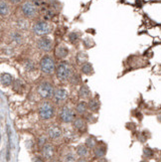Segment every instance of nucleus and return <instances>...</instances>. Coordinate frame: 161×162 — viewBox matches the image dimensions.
<instances>
[{"label": "nucleus", "mask_w": 161, "mask_h": 162, "mask_svg": "<svg viewBox=\"0 0 161 162\" xmlns=\"http://www.w3.org/2000/svg\"><path fill=\"white\" fill-rule=\"evenodd\" d=\"M23 67L26 72H29V73H31V72H34L36 70V64L35 62L33 61V60H26V61L23 63Z\"/></svg>", "instance_id": "obj_24"}, {"label": "nucleus", "mask_w": 161, "mask_h": 162, "mask_svg": "<svg viewBox=\"0 0 161 162\" xmlns=\"http://www.w3.org/2000/svg\"><path fill=\"white\" fill-rule=\"evenodd\" d=\"M39 68L41 73L46 76H51L54 73H56V69H57V65H56L55 59L50 55H44L41 58L39 62Z\"/></svg>", "instance_id": "obj_1"}, {"label": "nucleus", "mask_w": 161, "mask_h": 162, "mask_svg": "<svg viewBox=\"0 0 161 162\" xmlns=\"http://www.w3.org/2000/svg\"><path fill=\"white\" fill-rule=\"evenodd\" d=\"M89 62V55L87 52L80 51L76 55V63L78 65H83V64Z\"/></svg>", "instance_id": "obj_18"}, {"label": "nucleus", "mask_w": 161, "mask_h": 162, "mask_svg": "<svg viewBox=\"0 0 161 162\" xmlns=\"http://www.w3.org/2000/svg\"><path fill=\"white\" fill-rule=\"evenodd\" d=\"M140 162H147L146 160H142V161H140Z\"/></svg>", "instance_id": "obj_39"}, {"label": "nucleus", "mask_w": 161, "mask_h": 162, "mask_svg": "<svg viewBox=\"0 0 161 162\" xmlns=\"http://www.w3.org/2000/svg\"><path fill=\"white\" fill-rule=\"evenodd\" d=\"M32 162H44V160H43V158H41L40 156H35L32 159Z\"/></svg>", "instance_id": "obj_34"}, {"label": "nucleus", "mask_w": 161, "mask_h": 162, "mask_svg": "<svg viewBox=\"0 0 161 162\" xmlns=\"http://www.w3.org/2000/svg\"><path fill=\"white\" fill-rule=\"evenodd\" d=\"M69 97V92L65 88H58L55 90L53 99L56 104H62Z\"/></svg>", "instance_id": "obj_9"}, {"label": "nucleus", "mask_w": 161, "mask_h": 162, "mask_svg": "<svg viewBox=\"0 0 161 162\" xmlns=\"http://www.w3.org/2000/svg\"><path fill=\"white\" fill-rule=\"evenodd\" d=\"M9 37H10L11 42L14 45H17V46H20V45H22L24 42L23 35H22V33L19 31H12L10 33Z\"/></svg>", "instance_id": "obj_13"}, {"label": "nucleus", "mask_w": 161, "mask_h": 162, "mask_svg": "<svg viewBox=\"0 0 161 162\" xmlns=\"http://www.w3.org/2000/svg\"><path fill=\"white\" fill-rule=\"evenodd\" d=\"M98 162H107V160L106 159V158H100V159H99V161Z\"/></svg>", "instance_id": "obj_37"}, {"label": "nucleus", "mask_w": 161, "mask_h": 162, "mask_svg": "<svg viewBox=\"0 0 161 162\" xmlns=\"http://www.w3.org/2000/svg\"><path fill=\"white\" fill-rule=\"evenodd\" d=\"M69 54H70L69 48L65 46V45L60 44L55 48V57L59 60H65L69 56Z\"/></svg>", "instance_id": "obj_10"}, {"label": "nucleus", "mask_w": 161, "mask_h": 162, "mask_svg": "<svg viewBox=\"0 0 161 162\" xmlns=\"http://www.w3.org/2000/svg\"><path fill=\"white\" fill-rule=\"evenodd\" d=\"M70 84L72 86H77L81 83V76L79 74H76V73H73L72 77L70 78Z\"/></svg>", "instance_id": "obj_29"}, {"label": "nucleus", "mask_w": 161, "mask_h": 162, "mask_svg": "<svg viewBox=\"0 0 161 162\" xmlns=\"http://www.w3.org/2000/svg\"><path fill=\"white\" fill-rule=\"evenodd\" d=\"M37 7L34 2L30 1H25L23 4L21 5V12L23 14V16L27 19H33L36 17L37 15Z\"/></svg>", "instance_id": "obj_6"}, {"label": "nucleus", "mask_w": 161, "mask_h": 162, "mask_svg": "<svg viewBox=\"0 0 161 162\" xmlns=\"http://www.w3.org/2000/svg\"><path fill=\"white\" fill-rule=\"evenodd\" d=\"M80 38H81V34L77 32V31H73V32H71L69 33V35H68V40H69V42L70 43H72V44H76L78 43L79 41H80Z\"/></svg>", "instance_id": "obj_26"}, {"label": "nucleus", "mask_w": 161, "mask_h": 162, "mask_svg": "<svg viewBox=\"0 0 161 162\" xmlns=\"http://www.w3.org/2000/svg\"><path fill=\"white\" fill-rule=\"evenodd\" d=\"M63 135V130L59 125H51L49 129H48V136L53 140H57V139L61 138Z\"/></svg>", "instance_id": "obj_11"}, {"label": "nucleus", "mask_w": 161, "mask_h": 162, "mask_svg": "<svg viewBox=\"0 0 161 162\" xmlns=\"http://www.w3.org/2000/svg\"><path fill=\"white\" fill-rule=\"evenodd\" d=\"M60 120L64 123H71L73 122L76 116H75V111L68 105H65L61 108L59 114Z\"/></svg>", "instance_id": "obj_8"}, {"label": "nucleus", "mask_w": 161, "mask_h": 162, "mask_svg": "<svg viewBox=\"0 0 161 162\" xmlns=\"http://www.w3.org/2000/svg\"><path fill=\"white\" fill-rule=\"evenodd\" d=\"M89 110L88 107V104L86 103L85 100H81L80 103H78L76 105V112L78 114H87V111Z\"/></svg>", "instance_id": "obj_22"}, {"label": "nucleus", "mask_w": 161, "mask_h": 162, "mask_svg": "<svg viewBox=\"0 0 161 162\" xmlns=\"http://www.w3.org/2000/svg\"><path fill=\"white\" fill-rule=\"evenodd\" d=\"M17 28L19 30H22V31H26L29 28V22L27 20V18H22V19H18L17 20Z\"/></svg>", "instance_id": "obj_25"}, {"label": "nucleus", "mask_w": 161, "mask_h": 162, "mask_svg": "<svg viewBox=\"0 0 161 162\" xmlns=\"http://www.w3.org/2000/svg\"><path fill=\"white\" fill-rule=\"evenodd\" d=\"M72 123L74 129L78 131H80V132H84V131L87 130V123H86V120L84 118H76Z\"/></svg>", "instance_id": "obj_14"}, {"label": "nucleus", "mask_w": 161, "mask_h": 162, "mask_svg": "<svg viewBox=\"0 0 161 162\" xmlns=\"http://www.w3.org/2000/svg\"><path fill=\"white\" fill-rule=\"evenodd\" d=\"M77 162H89V161L86 159V158H84V157H80V159H78Z\"/></svg>", "instance_id": "obj_36"}, {"label": "nucleus", "mask_w": 161, "mask_h": 162, "mask_svg": "<svg viewBox=\"0 0 161 162\" xmlns=\"http://www.w3.org/2000/svg\"><path fill=\"white\" fill-rule=\"evenodd\" d=\"M85 144L87 145V147L89 149H95L98 145V141H96V138L93 136H89L87 139H86Z\"/></svg>", "instance_id": "obj_27"}, {"label": "nucleus", "mask_w": 161, "mask_h": 162, "mask_svg": "<svg viewBox=\"0 0 161 162\" xmlns=\"http://www.w3.org/2000/svg\"><path fill=\"white\" fill-rule=\"evenodd\" d=\"M36 47L39 51L43 53H49L53 49V40L49 36H43L37 40Z\"/></svg>", "instance_id": "obj_7"}, {"label": "nucleus", "mask_w": 161, "mask_h": 162, "mask_svg": "<svg viewBox=\"0 0 161 162\" xmlns=\"http://www.w3.org/2000/svg\"><path fill=\"white\" fill-rule=\"evenodd\" d=\"M83 45L86 49H91L95 46V42H93V40L92 38H89V37H86V38L83 39Z\"/></svg>", "instance_id": "obj_30"}, {"label": "nucleus", "mask_w": 161, "mask_h": 162, "mask_svg": "<svg viewBox=\"0 0 161 162\" xmlns=\"http://www.w3.org/2000/svg\"><path fill=\"white\" fill-rule=\"evenodd\" d=\"M93 154H95V157L100 159V158H103L107 154V146L106 145H96V147L93 150Z\"/></svg>", "instance_id": "obj_19"}, {"label": "nucleus", "mask_w": 161, "mask_h": 162, "mask_svg": "<svg viewBox=\"0 0 161 162\" xmlns=\"http://www.w3.org/2000/svg\"><path fill=\"white\" fill-rule=\"evenodd\" d=\"M76 153L79 157H84L86 158L89 154V148L86 144H80L76 147Z\"/></svg>", "instance_id": "obj_23"}, {"label": "nucleus", "mask_w": 161, "mask_h": 162, "mask_svg": "<svg viewBox=\"0 0 161 162\" xmlns=\"http://www.w3.org/2000/svg\"><path fill=\"white\" fill-rule=\"evenodd\" d=\"M12 88L15 92H21L24 89V83L20 79H15L12 84Z\"/></svg>", "instance_id": "obj_28"}, {"label": "nucleus", "mask_w": 161, "mask_h": 162, "mask_svg": "<svg viewBox=\"0 0 161 162\" xmlns=\"http://www.w3.org/2000/svg\"><path fill=\"white\" fill-rule=\"evenodd\" d=\"M92 96V93H91V90H89V86L87 84H83L80 89H79V97H81L82 100H87L89 99Z\"/></svg>", "instance_id": "obj_15"}, {"label": "nucleus", "mask_w": 161, "mask_h": 162, "mask_svg": "<svg viewBox=\"0 0 161 162\" xmlns=\"http://www.w3.org/2000/svg\"><path fill=\"white\" fill-rule=\"evenodd\" d=\"M100 104L98 99H91L89 100L88 103V107L89 111L92 112H98L100 110Z\"/></svg>", "instance_id": "obj_21"}, {"label": "nucleus", "mask_w": 161, "mask_h": 162, "mask_svg": "<svg viewBox=\"0 0 161 162\" xmlns=\"http://www.w3.org/2000/svg\"><path fill=\"white\" fill-rule=\"evenodd\" d=\"M54 154H55V147L51 143H47V144H45L42 147V155L45 159H48V160L52 159L54 157Z\"/></svg>", "instance_id": "obj_12"}, {"label": "nucleus", "mask_w": 161, "mask_h": 162, "mask_svg": "<svg viewBox=\"0 0 161 162\" xmlns=\"http://www.w3.org/2000/svg\"><path fill=\"white\" fill-rule=\"evenodd\" d=\"M80 70H81V73L85 75V76H92V75L93 74V72H95L93 71V65L89 62H87V63L83 64V65H81Z\"/></svg>", "instance_id": "obj_17"}, {"label": "nucleus", "mask_w": 161, "mask_h": 162, "mask_svg": "<svg viewBox=\"0 0 161 162\" xmlns=\"http://www.w3.org/2000/svg\"><path fill=\"white\" fill-rule=\"evenodd\" d=\"M15 79L13 76L9 73H2L1 74V78H0V82H1V85L3 86H12L13 82Z\"/></svg>", "instance_id": "obj_16"}, {"label": "nucleus", "mask_w": 161, "mask_h": 162, "mask_svg": "<svg viewBox=\"0 0 161 162\" xmlns=\"http://www.w3.org/2000/svg\"><path fill=\"white\" fill-rule=\"evenodd\" d=\"M73 67L72 65L67 62L62 61L57 65V69H56V77L59 81L61 82H67L70 80V78L73 75Z\"/></svg>", "instance_id": "obj_2"}, {"label": "nucleus", "mask_w": 161, "mask_h": 162, "mask_svg": "<svg viewBox=\"0 0 161 162\" xmlns=\"http://www.w3.org/2000/svg\"><path fill=\"white\" fill-rule=\"evenodd\" d=\"M30 1H32V2H34L35 4H37V3H39L41 0H30Z\"/></svg>", "instance_id": "obj_38"}, {"label": "nucleus", "mask_w": 161, "mask_h": 162, "mask_svg": "<svg viewBox=\"0 0 161 162\" xmlns=\"http://www.w3.org/2000/svg\"><path fill=\"white\" fill-rule=\"evenodd\" d=\"M54 85L49 81H42L37 86V93L40 96L41 99L48 100L50 97H53L55 93Z\"/></svg>", "instance_id": "obj_4"}, {"label": "nucleus", "mask_w": 161, "mask_h": 162, "mask_svg": "<svg viewBox=\"0 0 161 162\" xmlns=\"http://www.w3.org/2000/svg\"><path fill=\"white\" fill-rule=\"evenodd\" d=\"M32 31L36 36L43 37L48 36L52 32V26L49 22L42 20V21H37L36 23L33 25Z\"/></svg>", "instance_id": "obj_5"}, {"label": "nucleus", "mask_w": 161, "mask_h": 162, "mask_svg": "<svg viewBox=\"0 0 161 162\" xmlns=\"http://www.w3.org/2000/svg\"><path fill=\"white\" fill-rule=\"evenodd\" d=\"M10 13V6L6 0L0 1V14L1 17H7Z\"/></svg>", "instance_id": "obj_20"}, {"label": "nucleus", "mask_w": 161, "mask_h": 162, "mask_svg": "<svg viewBox=\"0 0 161 162\" xmlns=\"http://www.w3.org/2000/svg\"><path fill=\"white\" fill-rule=\"evenodd\" d=\"M153 154H154V152H153V150L151 148L145 147L143 149V155L146 157V158H151L153 156Z\"/></svg>", "instance_id": "obj_33"}, {"label": "nucleus", "mask_w": 161, "mask_h": 162, "mask_svg": "<svg viewBox=\"0 0 161 162\" xmlns=\"http://www.w3.org/2000/svg\"><path fill=\"white\" fill-rule=\"evenodd\" d=\"M39 118L42 120H50L55 115V107L49 100H44L40 104L38 108Z\"/></svg>", "instance_id": "obj_3"}, {"label": "nucleus", "mask_w": 161, "mask_h": 162, "mask_svg": "<svg viewBox=\"0 0 161 162\" xmlns=\"http://www.w3.org/2000/svg\"><path fill=\"white\" fill-rule=\"evenodd\" d=\"M64 161L65 162H77L76 159V155L72 152H68L65 155V158H64Z\"/></svg>", "instance_id": "obj_31"}, {"label": "nucleus", "mask_w": 161, "mask_h": 162, "mask_svg": "<svg viewBox=\"0 0 161 162\" xmlns=\"http://www.w3.org/2000/svg\"><path fill=\"white\" fill-rule=\"evenodd\" d=\"M47 136H45V135H41V136L38 137V139H37V144H38L39 146H41V147H43V146L45 144H47Z\"/></svg>", "instance_id": "obj_32"}, {"label": "nucleus", "mask_w": 161, "mask_h": 162, "mask_svg": "<svg viewBox=\"0 0 161 162\" xmlns=\"http://www.w3.org/2000/svg\"><path fill=\"white\" fill-rule=\"evenodd\" d=\"M11 4H19L22 2V0H8Z\"/></svg>", "instance_id": "obj_35"}]
</instances>
